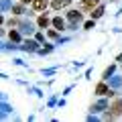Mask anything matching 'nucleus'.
Listing matches in <instances>:
<instances>
[{
    "instance_id": "nucleus-32",
    "label": "nucleus",
    "mask_w": 122,
    "mask_h": 122,
    "mask_svg": "<svg viewBox=\"0 0 122 122\" xmlns=\"http://www.w3.org/2000/svg\"><path fill=\"white\" fill-rule=\"evenodd\" d=\"M6 118H8V114H4L2 110H0V120H6Z\"/></svg>"
},
{
    "instance_id": "nucleus-10",
    "label": "nucleus",
    "mask_w": 122,
    "mask_h": 122,
    "mask_svg": "<svg viewBox=\"0 0 122 122\" xmlns=\"http://www.w3.org/2000/svg\"><path fill=\"white\" fill-rule=\"evenodd\" d=\"M106 81H108V86L112 87V90H122V73H120V75H116V73L110 75Z\"/></svg>"
},
{
    "instance_id": "nucleus-30",
    "label": "nucleus",
    "mask_w": 122,
    "mask_h": 122,
    "mask_svg": "<svg viewBox=\"0 0 122 122\" xmlns=\"http://www.w3.org/2000/svg\"><path fill=\"white\" fill-rule=\"evenodd\" d=\"M71 90H73V86H67V87H65V90H63V96H67V94H69V92H71Z\"/></svg>"
},
{
    "instance_id": "nucleus-36",
    "label": "nucleus",
    "mask_w": 122,
    "mask_h": 122,
    "mask_svg": "<svg viewBox=\"0 0 122 122\" xmlns=\"http://www.w3.org/2000/svg\"><path fill=\"white\" fill-rule=\"evenodd\" d=\"M0 51H4V43L2 41H0Z\"/></svg>"
},
{
    "instance_id": "nucleus-20",
    "label": "nucleus",
    "mask_w": 122,
    "mask_h": 122,
    "mask_svg": "<svg viewBox=\"0 0 122 122\" xmlns=\"http://www.w3.org/2000/svg\"><path fill=\"white\" fill-rule=\"evenodd\" d=\"M0 110H2L4 114H8V116H10V114L14 112V108H12V106L8 104V100H2V102H0Z\"/></svg>"
},
{
    "instance_id": "nucleus-4",
    "label": "nucleus",
    "mask_w": 122,
    "mask_h": 122,
    "mask_svg": "<svg viewBox=\"0 0 122 122\" xmlns=\"http://www.w3.org/2000/svg\"><path fill=\"white\" fill-rule=\"evenodd\" d=\"M108 106H110V98H108V96H100V100H96L94 104L90 106V112L102 114L104 110H108Z\"/></svg>"
},
{
    "instance_id": "nucleus-35",
    "label": "nucleus",
    "mask_w": 122,
    "mask_h": 122,
    "mask_svg": "<svg viewBox=\"0 0 122 122\" xmlns=\"http://www.w3.org/2000/svg\"><path fill=\"white\" fill-rule=\"evenodd\" d=\"M0 25H4V16H2V12H0Z\"/></svg>"
},
{
    "instance_id": "nucleus-9",
    "label": "nucleus",
    "mask_w": 122,
    "mask_h": 122,
    "mask_svg": "<svg viewBox=\"0 0 122 122\" xmlns=\"http://www.w3.org/2000/svg\"><path fill=\"white\" fill-rule=\"evenodd\" d=\"M65 25H67V20H65L63 16H59V14L51 18V26H53V29H57L59 33H63V30H65Z\"/></svg>"
},
{
    "instance_id": "nucleus-22",
    "label": "nucleus",
    "mask_w": 122,
    "mask_h": 122,
    "mask_svg": "<svg viewBox=\"0 0 122 122\" xmlns=\"http://www.w3.org/2000/svg\"><path fill=\"white\" fill-rule=\"evenodd\" d=\"M26 92L33 94V96H37V98H43V96H45V92L41 90V87H29V86H26Z\"/></svg>"
},
{
    "instance_id": "nucleus-18",
    "label": "nucleus",
    "mask_w": 122,
    "mask_h": 122,
    "mask_svg": "<svg viewBox=\"0 0 122 122\" xmlns=\"http://www.w3.org/2000/svg\"><path fill=\"white\" fill-rule=\"evenodd\" d=\"M45 35H47V39H51L53 43H55V41L61 37V33H59L57 29H53V26H51V29H47V33H45Z\"/></svg>"
},
{
    "instance_id": "nucleus-5",
    "label": "nucleus",
    "mask_w": 122,
    "mask_h": 122,
    "mask_svg": "<svg viewBox=\"0 0 122 122\" xmlns=\"http://www.w3.org/2000/svg\"><path fill=\"white\" fill-rule=\"evenodd\" d=\"M65 18H67V22H83V10L71 8V10H67Z\"/></svg>"
},
{
    "instance_id": "nucleus-16",
    "label": "nucleus",
    "mask_w": 122,
    "mask_h": 122,
    "mask_svg": "<svg viewBox=\"0 0 122 122\" xmlns=\"http://www.w3.org/2000/svg\"><path fill=\"white\" fill-rule=\"evenodd\" d=\"M8 39L12 41V43L20 45V43H22V39H25V37L20 35V30H18V29H10V30H8Z\"/></svg>"
},
{
    "instance_id": "nucleus-33",
    "label": "nucleus",
    "mask_w": 122,
    "mask_h": 122,
    "mask_svg": "<svg viewBox=\"0 0 122 122\" xmlns=\"http://www.w3.org/2000/svg\"><path fill=\"white\" fill-rule=\"evenodd\" d=\"M116 63H122V53H118V55H116Z\"/></svg>"
},
{
    "instance_id": "nucleus-37",
    "label": "nucleus",
    "mask_w": 122,
    "mask_h": 122,
    "mask_svg": "<svg viewBox=\"0 0 122 122\" xmlns=\"http://www.w3.org/2000/svg\"><path fill=\"white\" fill-rule=\"evenodd\" d=\"M120 14H122V8H120V10H118V12H116V16H120Z\"/></svg>"
},
{
    "instance_id": "nucleus-14",
    "label": "nucleus",
    "mask_w": 122,
    "mask_h": 122,
    "mask_svg": "<svg viewBox=\"0 0 122 122\" xmlns=\"http://www.w3.org/2000/svg\"><path fill=\"white\" fill-rule=\"evenodd\" d=\"M10 12H12L14 16H22V14H26L29 10H26V4H22V2H14L12 8H10Z\"/></svg>"
},
{
    "instance_id": "nucleus-3",
    "label": "nucleus",
    "mask_w": 122,
    "mask_h": 122,
    "mask_svg": "<svg viewBox=\"0 0 122 122\" xmlns=\"http://www.w3.org/2000/svg\"><path fill=\"white\" fill-rule=\"evenodd\" d=\"M16 29L20 30L22 37H33V35H35V30H37V22L29 20V18H20V25H18Z\"/></svg>"
},
{
    "instance_id": "nucleus-6",
    "label": "nucleus",
    "mask_w": 122,
    "mask_h": 122,
    "mask_svg": "<svg viewBox=\"0 0 122 122\" xmlns=\"http://www.w3.org/2000/svg\"><path fill=\"white\" fill-rule=\"evenodd\" d=\"M37 29H41V30H47L49 26H51V18L47 16L45 12H39V16H37Z\"/></svg>"
},
{
    "instance_id": "nucleus-11",
    "label": "nucleus",
    "mask_w": 122,
    "mask_h": 122,
    "mask_svg": "<svg viewBox=\"0 0 122 122\" xmlns=\"http://www.w3.org/2000/svg\"><path fill=\"white\" fill-rule=\"evenodd\" d=\"M104 14H106V4H102V2L96 6V8H92V10H90V18H94V20L102 18Z\"/></svg>"
},
{
    "instance_id": "nucleus-15",
    "label": "nucleus",
    "mask_w": 122,
    "mask_h": 122,
    "mask_svg": "<svg viewBox=\"0 0 122 122\" xmlns=\"http://www.w3.org/2000/svg\"><path fill=\"white\" fill-rule=\"evenodd\" d=\"M55 49H57L55 43H43L39 49H37V53H39V55H49V53H53Z\"/></svg>"
},
{
    "instance_id": "nucleus-21",
    "label": "nucleus",
    "mask_w": 122,
    "mask_h": 122,
    "mask_svg": "<svg viewBox=\"0 0 122 122\" xmlns=\"http://www.w3.org/2000/svg\"><path fill=\"white\" fill-rule=\"evenodd\" d=\"M57 71H59V65H55V67H47V69H41V75H45V77H49V75H55Z\"/></svg>"
},
{
    "instance_id": "nucleus-17",
    "label": "nucleus",
    "mask_w": 122,
    "mask_h": 122,
    "mask_svg": "<svg viewBox=\"0 0 122 122\" xmlns=\"http://www.w3.org/2000/svg\"><path fill=\"white\" fill-rule=\"evenodd\" d=\"M116 69H118V63H112V65H108L104 69V73H102V79H108L110 75H114L116 73Z\"/></svg>"
},
{
    "instance_id": "nucleus-8",
    "label": "nucleus",
    "mask_w": 122,
    "mask_h": 122,
    "mask_svg": "<svg viewBox=\"0 0 122 122\" xmlns=\"http://www.w3.org/2000/svg\"><path fill=\"white\" fill-rule=\"evenodd\" d=\"M108 92H110V86L106 79H102V81L96 83V87H94V94L96 96H108Z\"/></svg>"
},
{
    "instance_id": "nucleus-23",
    "label": "nucleus",
    "mask_w": 122,
    "mask_h": 122,
    "mask_svg": "<svg viewBox=\"0 0 122 122\" xmlns=\"http://www.w3.org/2000/svg\"><path fill=\"white\" fill-rule=\"evenodd\" d=\"M81 29H83V30H94V29H96V20H94V18H90V20L81 22Z\"/></svg>"
},
{
    "instance_id": "nucleus-13",
    "label": "nucleus",
    "mask_w": 122,
    "mask_h": 122,
    "mask_svg": "<svg viewBox=\"0 0 122 122\" xmlns=\"http://www.w3.org/2000/svg\"><path fill=\"white\" fill-rule=\"evenodd\" d=\"M71 2H73V0H51V2H49V6H51L53 10H61V8L71 6Z\"/></svg>"
},
{
    "instance_id": "nucleus-1",
    "label": "nucleus",
    "mask_w": 122,
    "mask_h": 122,
    "mask_svg": "<svg viewBox=\"0 0 122 122\" xmlns=\"http://www.w3.org/2000/svg\"><path fill=\"white\" fill-rule=\"evenodd\" d=\"M118 118H122V96L112 98L108 110L102 112V120H118Z\"/></svg>"
},
{
    "instance_id": "nucleus-31",
    "label": "nucleus",
    "mask_w": 122,
    "mask_h": 122,
    "mask_svg": "<svg viewBox=\"0 0 122 122\" xmlns=\"http://www.w3.org/2000/svg\"><path fill=\"white\" fill-rule=\"evenodd\" d=\"M2 100H8V96H6L4 92H0V102H2Z\"/></svg>"
},
{
    "instance_id": "nucleus-34",
    "label": "nucleus",
    "mask_w": 122,
    "mask_h": 122,
    "mask_svg": "<svg viewBox=\"0 0 122 122\" xmlns=\"http://www.w3.org/2000/svg\"><path fill=\"white\" fill-rule=\"evenodd\" d=\"M20 2H22V4H26V6H29L30 2H33V0H20Z\"/></svg>"
},
{
    "instance_id": "nucleus-28",
    "label": "nucleus",
    "mask_w": 122,
    "mask_h": 122,
    "mask_svg": "<svg viewBox=\"0 0 122 122\" xmlns=\"http://www.w3.org/2000/svg\"><path fill=\"white\" fill-rule=\"evenodd\" d=\"M86 120H87V122H98V120H100V116H98V114H94V112H90Z\"/></svg>"
},
{
    "instance_id": "nucleus-24",
    "label": "nucleus",
    "mask_w": 122,
    "mask_h": 122,
    "mask_svg": "<svg viewBox=\"0 0 122 122\" xmlns=\"http://www.w3.org/2000/svg\"><path fill=\"white\" fill-rule=\"evenodd\" d=\"M18 25H20V18H18V16H12V18L6 20V26H8V29H16Z\"/></svg>"
},
{
    "instance_id": "nucleus-2",
    "label": "nucleus",
    "mask_w": 122,
    "mask_h": 122,
    "mask_svg": "<svg viewBox=\"0 0 122 122\" xmlns=\"http://www.w3.org/2000/svg\"><path fill=\"white\" fill-rule=\"evenodd\" d=\"M41 47V43L35 39V37H25L22 43L18 45V51H25V53H37V49Z\"/></svg>"
},
{
    "instance_id": "nucleus-25",
    "label": "nucleus",
    "mask_w": 122,
    "mask_h": 122,
    "mask_svg": "<svg viewBox=\"0 0 122 122\" xmlns=\"http://www.w3.org/2000/svg\"><path fill=\"white\" fill-rule=\"evenodd\" d=\"M79 26H81V22H67V25H65V30H71V33H75Z\"/></svg>"
},
{
    "instance_id": "nucleus-12",
    "label": "nucleus",
    "mask_w": 122,
    "mask_h": 122,
    "mask_svg": "<svg viewBox=\"0 0 122 122\" xmlns=\"http://www.w3.org/2000/svg\"><path fill=\"white\" fill-rule=\"evenodd\" d=\"M98 4H100V0H81V2L77 4V8H79V10H83V12H87V10L96 8Z\"/></svg>"
},
{
    "instance_id": "nucleus-29",
    "label": "nucleus",
    "mask_w": 122,
    "mask_h": 122,
    "mask_svg": "<svg viewBox=\"0 0 122 122\" xmlns=\"http://www.w3.org/2000/svg\"><path fill=\"white\" fill-rule=\"evenodd\" d=\"M53 106H57V96H51L47 100V108H53Z\"/></svg>"
},
{
    "instance_id": "nucleus-38",
    "label": "nucleus",
    "mask_w": 122,
    "mask_h": 122,
    "mask_svg": "<svg viewBox=\"0 0 122 122\" xmlns=\"http://www.w3.org/2000/svg\"><path fill=\"white\" fill-rule=\"evenodd\" d=\"M120 67H122V63H120Z\"/></svg>"
},
{
    "instance_id": "nucleus-26",
    "label": "nucleus",
    "mask_w": 122,
    "mask_h": 122,
    "mask_svg": "<svg viewBox=\"0 0 122 122\" xmlns=\"http://www.w3.org/2000/svg\"><path fill=\"white\" fill-rule=\"evenodd\" d=\"M12 65H18V67H25V69H30V67H29V63H25V61H22V59H18V57H16V59H12Z\"/></svg>"
},
{
    "instance_id": "nucleus-19",
    "label": "nucleus",
    "mask_w": 122,
    "mask_h": 122,
    "mask_svg": "<svg viewBox=\"0 0 122 122\" xmlns=\"http://www.w3.org/2000/svg\"><path fill=\"white\" fill-rule=\"evenodd\" d=\"M12 0H0V12H10V8H12Z\"/></svg>"
},
{
    "instance_id": "nucleus-27",
    "label": "nucleus",
    "mask_w": 122,
    "mask_h": 122,
    "mask_svg": "<svg viewBox=\"0 0 122 122\" xmlns=\"http://www.w3.org/2000/svg\"><path fill=\"white\" fill-rule=\"evenodd\" d=\"M67 41H71V37H59V39L55 41V45H57V47H61V45L67 43Z\"/></svg>"
},
{
    "instance_id": "nucleus-7",
    "label": "nucleus",
    "mask_w": 122,
    "mask_h": 122,
    "mask_svg": "<svg viewBox=\"0 0 122 122\" xmlns=\"http://www.w3.org/2000/svg\"><path fill=\"white\" fill-rule=\"evenodd\" d=\"M49 8V0H33L30 2V10L33 12H45Z\"/></svg>"
}]
</instances>
